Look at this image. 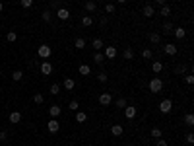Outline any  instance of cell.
Listing matches in <instances>:
<instances>
[{
	"instance_id": "cell-1",
	"label": "cell",
	"mask_w": 194,
	"mask_h": 146,
	"mask_svg": "<svg viewBox=\"0 0 194 146\" xmlns=\"http://www.w3.org/2000/svg\"><path fill=\"white\" fill-rule=\"evenodd\" d=\"M150 90L151 93H159L163 90V80H159V78H151L150 80Z\"/></svg>"
},
{
	"instance_id": "cell-2",
	"label": "cell",
	"mask_w": 194,
	"mask_h": 146,
	"mask_svg": "<svg viewBox=\"0 0 194 146\" xmlns=\"http://www.w3.org/2000/svg\"><path fill=\"white\" fill-rule=\"evenodd\" d=\"M37 55L41 57V59H49V57H51V47L49 45H41L37 49Z\"/></svg>"
},
{
	"instance_id": "cell-3",
	"label": "cell",
	"mask_w": 194,
	"mask_h": 146,
	"mask_svg": "<svg viewBox=\"0 0 194 146\" xmlns=\"http://www.w3.org/2000/svg\"><path fill=\"white\" fill-rule=\"evenodd\" d=\"M103 55H105V59H115V57H117V47H115V45H107Z\"/></svg>"
},
{
	"instance_id": "cell-4",
	"label": "cell",
	"mask_w": 194,
	"mask_h": 146,
	"mask_svg": "<svg viewBox=\"0 0 194 146\" xmlns=\"http://www.w3.org/2000/svg\"><path fill=\"white\" fill-rule=\"evenodd\" d=\"M47 129H49V133H58V129H60L58 119H51V121L47 123Z\"/></svg>"
},
{
	"instance_id": "cell-5",
	"label": "cell",
	"mask_w": 194,
	"mask_h": 146,
	"mask_svg": "<svg viewBox=\"0 0 194 146\" xmlns=\"http://www.w3.org/2000/svg\"><path fill=\"white\" fill-rule=\"evenodd\" d=\"M171 109H173V101L171 100H163V101L159 103V111L161 113H169Z\"/></svg>"
},
{
	"instance_id": "cell-6",
	"label": "cell",
	"mask_w": 194,
	"mask_h": 146,
	"mask_svg": "<svg viewBox=\"0 0 194 146\" xmlns=\"http://www.w3.org/2000/svg\"><path fill=\"white\" fill-rule=\"evenodd\" d=\"M163 51H165V55L175 57V55H177V45H175V43H167V45L163 47Z\"/></svg>"
},
{
	"instance_id": "cell-7",
	"label": "cell",
	"mask_w": 194,
	"mask_h": 146,
	"mask_svg": "<svg viewBox=\"0 0 194 146\" xmlns=\"http://www.w3.org/2000/svg\"><path fill=\"white\" fill-rule=\"evenodd\" d=\"M51 72H52V64H51V62H41V74H43V76H49L51 74Z\"/></svg>"
},
{
	"instance_id": "cell-8",
	"label": "cell",
	"mask_w": 194,
	"mask_h": 146,
	"mask_svg": "<svg viewBox=\"0 0 194 146\" xmlns=\"http://www.w3.org/2000/svg\"><path fill=\"white\" fill-rule=\"evenodd\" d=\"M111 101H113V97H111V93H101V96H99V103H101V105H111Z\"/></svg>"
},
{
	"instance_id": "cell-9",
	"label": "cell",
	"mask_w": 194,
	"mask_h": 146,
	"mask_svg": "<svg viewBox=\"0 0 194 146\" xmlns=\"http://www.w3.org/2000/svg\"><path fill=\"white\" fill-rule=\"evenodd\" d=\"M124 115H126V119H134L136 117V107L134 105H126L124 107Z\"/></svg>"
},
{
	"instance_id": "cell-10",
	"label": "cell",
	"mask_w": 194,
	"mask_h": 146,
	"mask_svg": "<svg viewBox=\"0 0 194 146\" xmlns=\"http://www.w3.org/2000/svg\"><path fill=\"white\" fill-rule=\"evenodd\" d=\"M49 113H51V117H52V119H56V117H60L62 109H60V105H51V109H49Z\"/></svg>"
},
{
	"instance_id": "cell-11",
	"label": "cell",
	"mask_w": 194,
	"mask_h": 146,
	"mask_svg": "<svg viewBox=\"0 0 194 146\" xmlns=\"http://www.w3.org/2000/svg\"><path fill=\"white\" fill-rule=\"evenodd\" d=\"M91 47H93L95 51H101L103 47H105V41H103V39H99V37H95V39L91 41Z\"/></svg>"
},
{
	"instance_id": "cell-12",
	"label": "cell",
	"mask_w": 194,
	"mask_h": 146,
	"mask_svg": "<svg viewBox=\"0 0 194 146\" xmlns=\"http://www.w3.org/2000/svg\"><path fill=\"white\" fill-rule=\"evenodd\" d=\"M122 133H124L122 125H113V127H111V134H113V137H120Z\"/></svg>"
},
{
	"instance_id": "cell-13",
	"label": "cell",
	"mask_w": 194,
	"mask_h": 146,
	"mask_svg": "<svg viewBox=\"0 0 194 146\" xmlns=\"http://www.w3.org/2000/svg\"><path fill=\"white\" fill-rule=\"evenodd\" d=\"M142 14H144V18H153V14H155V10H153V6H144V10H142Z\"/></svg>"
},
{
	"instance_id": "cell-14",
	"label": "cell",
	"mask_w": 194,
	"mask_h": 146,
	"mask_svg": "<svg viewBox=\"0 0 194 146\" xmlns=\"http://www.w3.org/2000/svg\"><path fill=\"white\" fill-rule=\"evenodd\" d=\"M56 14H58V20H62V22H66V20L70 18V12H68L66 8H58V12H56Z\"/></svg>"
},
{
	"instance_id": "cell-15",
	"label": "cell",
	"mask_w": 194,
	"mask_h": 146,
	"mask_svg": "<svg viewBox=\"0 0 194 146\" xmlns=\"http://www.w3.org/2000/svg\"><path fill=\"white\" fill-rule=\"evenodd\" d=\"M151 70H153L155 74H159V72L163 70V62H161V60H153V62H151Z\"/></svg>"
},
{
	"instance_id": "cell-16",
	"label": "cell",
	"mask_w": 194,
	"mask_h": 146,
	"mask_svg": "<svg viewBox=\"0 0 194 146\" xmlns=\"http://www.w3.org/2000/svg\"><path fill=\"white\" fill-rule=\"evenodd\" d=\"M122 59H126V60H132L134 59V51L130 49V47H126V49L122 51Z\"/></svg>"
},
{
	"instance_id": "cell-17",
	"label": "cell",
	"mask_w": 194,
	"mask_h": 146,
	"mask_svg": "<svg viewBox=\"0 0 194 146\" xmlns=\"http://www.w3.org/2000/svg\"><path fill=\"white\" fill-rule=\"evenodd\" d=\"M10 121H12V123H19V121H22V113H19V111H12V113H10Z\"/></svg>"
},
{
	"instance_id": "cell-18",
	"label": "cell",
	"mask_w": 194,
	"mask_h": 146,
	"mask_svg": "<svg viewBox=\"0 0 194 146\" xmlns=\"http://www.w3.org/2000/svg\"><path fill=\"white\" fill-rule=\"evenodd\" d=\"M173 33H175L177 39H182L186 35V31H185V27H175V29H173Z\"/></svg>"
},
{
	"instance_id": "cell-19",
	"label": "cell",
	"mask_w": 194,
	"mask_h": 146,
	"mask_svg": "<svg viewBox=\"0 0 194 146\" xmlns=\"http://www.w3.org/2000/svg\"><path fill=\"white\" fill-rule=\"evenodd\" d=\"M161 29H163V33H173V29H175V25H173L171 22H165L163 25H161Z\"/></svg>"
},
{
	"instance_id": "cell-20",
	"label": "cell",
	"mask_w": 194,
	"mask_h": 146,
	"mask_svg": "<svg viewBox=\"0 0 194 146\" xmlns=\"http://www.w3.org/2000/svg\"><path fill=\"white\" fill-rule=\"evenodd\" d=\"M82 25H83V27H91V25H93L91 16H83V18H82Z\"/></svg>"
},
{
	"instance_id": "cell-21",
	"label": "cell",
	"mask_w": 194,
	"mask_h": 146,
	"mask_svg": "<svg viewBox=\"0 0 194 146\" xmlns=\"http://www.w3.org/2000/svg\"><path fill=\"white\" fill-rule=\"evenodd\" d=\"M74 47H76V49H83V47H86V39H83V37H76L74 39Z\"/></svg>"
},
{
	"instance_id": "cell-22",
	"label": "cell",
	"mask_w": 194,
	"mask_h": 146,
	"mask_svg": "<svg viewBox=\"0 0 194 146\" xmlns=\"http://www.w3.org/2000/svg\"><path fill=\"white\" fill-rule=\"evenodd\" d=\"M159 14L163 16V18H169V16H171V8H169V4H165V6H161Z\"/></svg>"
},
{
	"instance_id": "cell-23",
	"label": "cell",
	"mask_w": 194,
	"mask_h": 146,
	"mask_svg": "<svg viewBox=\"0 0 194 146\" xmlns=\"http://www.w3.org/2000/svg\"><path fill=\"white\" fill-rule=\"evenodd\" d=\"M78 72H80L82 76H87V74H91V70H90V66H87V64H80V68H78Z\"/></svg>"
},
{
	"instance_id": "cell-24",
	"label": "cell",
	"mask_w": 194,
	"mask_h": 146,
	"mask_svg": "<svg viewBox=\"0 0 194 146\" xmlns=\"http://www.w3.org/2000/svg\"><path fill=\"white\" fill-rule=\"evenodd\" d=\"M76 121H78V123H86V121H87V113L78 111V113H76Z\"/></svg>"
},
{
	"instance_id": "cell-25",
	"label": "cell",
	"mask_w": 194,
	"mask_h": 146,
	"mask_svg": "<svg viewBox=\"0 0 194 146\" xmlns=\"http://www.w3.org/2000/svg\"><path fill=\"white\" fill-rule=\"evenodd\" d=\"M93 60H95L97 64H103V60H105V55L101 53V51H97V53L93 55Z\"/></svg>"
},
{
	"instance_id": "cell-26",
	"label": "cell",
	"mask_w": 194,
	"mask_h": 146,
	"mask_svg": "<svg viewBox=\"0 0 194 146\" xmlns=\"http://www.w3.org/2000/svg\"><path fill=\"white\" fill-rule=\"evenodd\" d=\"M86 10H87V12H95V10H97V4L93 2V0H87V2H86Z\"/></svg>"
},
{
	"instance_id": "cell-27",
	"label": "cell",
	"mask_w": 194,
	"mask_h": 146,
	"mask_svg": "<svg viewBox=\"0 0 194 146\" xmlns=\"http://www.w3.org/2000/svg\"><path fill=\"white\" fill-rule=\"evenodd\" d=\"M74 86H76V82L72 80V78H66V80H64V88H66V90H74Z\"/></svg>"
},
{
	"instance_id": "cell-28",
	"label": "cell",
	"mask_w": 194,
	"mask_h": 146,
	"mask_svg": "<svg viewBox=\"0 0 194 146\" xmlns=\"http://www.w3.org/2000/svg\"><path fill=\"white\" fill-rule=\"evenodd\" d=\"M22 78H23V72H22V70H14V72H12V80L19 82V80H22Z\"/></svg>"
},
{
	"instance_id": "cell-29",
	"label": "cell",
	"mask_w": 194,
	"mask_h": 146,
	"mask_svg": "<svg viewBox=\"0 0 194 146\" xmlns=\"http://www.w3.org/2000/svg\"><path fill=\"white\" fill-rule=\"evenodd\" d=\"M185 123L188 125V127L194 125V115H192V113H186V115H185Z\"/></svg>"
},
{
	"instance_id": "cell-30",
	"label": "cell",
	"mask_w": 194,
	"mask_h": 146,
	"mask_svg": "<svg viewBox=\"0 0 194 146\" xmlns=\"http://www.w3.org/2000/svg\"><path fill=\"white\" fill-rule=\"evenodd\" d=\"M151 138H161V129H157V127H153L151 129Z\"/></svg>"
},
{
	"instance_id": "cell-31",
	"label": "cell",
	"mask_w": 194,
	"mask_h": 146,
	"mask_svg": "<svg viewBox=\"0 0 194 146\" xmlns=\"http://www.w3.org/2000/svg\"><path fill=\"white\" fill-rule=\"evenodd\" d=\"M68 109H70V111H78V109H80V103H78L76 100H72L70 105H68Z\"/></svg>"
},
{
	"instance_id": "cell-32",
	"label": "cell",
	"mask_w": 194,
	"mask_h": 146,
	"mask_svg": "<svg viewBox=\"0 0 194 146\" xmlns=\"http://www.w3.org/2000/svg\"><path fill=\"white\" fill-rule=\"evenodd\" d=\"M19 4H22L25 10H29L31 6H33V0H19Z\"/></svg>"
},
{
	"instance_id": "cell-33",
	"label": "cell",
	"mask_w": 194,
	"mask_h": 146,
	"mask_svg": "<svg viewBox=\"0 0 194 146\" xmlns=\"http://www.w3.org/2000/svg\"><path fill=\"white\" fill-rule=\"evenodd\" d=\"M6 39L10 41V43H14V41H16V39H18V33H16V31H10V33L6 35Z\"/></svg>"
},
{
	"instance_id": "cell-34",
	"label": "cell",
	"mask_w": 194,
	"mask_h": 146,
	"mask_svg": "<svg viewBox=\"0 0 194 146\" xmlns=\"http://www.w3.org/2000/svg\"><path fill=\"white\" fill-rule=\"evenodd\" d=\"M33 101L37 103V105H41V103H43V93H35V96H33Z\"/></svg>"
},
{
	"instance_id": "cell-35",
	"label": "cell",
	"mask_w": 194,
	"mask_h": 146,
	"mask_svg": "<svg viewBox=\"0 0 194 146\" xmlns=\"http://www.w3.org/2000/svg\"><path fill=\"white\" fill-rule=\"evenodd\" d=\"M58 92H60V86L58 84H52L51 86V93H52V96H58Z\"/></svg>"
},
{
	"instance_id": "cell-36",
	"label": "cell",
	"mask_w": 194,
	"mask_h": 146,
	"mask_svg": "<svg viewBox=\"0 0 194 146\" xmlns=\"http://www.w3.org/2000/svg\"><path fill=\"white\" fill-rule=\"evenodd\" d=\"M117 105H118V107H122V109H124V107H126V105H128V101H126V100H124V97H118V100H117Z\"/></svg>"
},
{
	"instance_id": "cell-37",
	"label": "cell",
	"mask_w": 194,
	"mask_h": 146,
	"mask_svg": "<svg viewBox=\"0 0 194 146\" xmlns=\"http://www.w3.org/2000/svg\"><path fill=\"white\" fill-rule=\"evenodd\" d=\"M150 41L151 43H159V33H150Z\"/></svg>"
},
{
	"instance_id": "cell-38",
	"label": "cell",
	"mask_w": 194,
	"mask_h": 146,
	"mask_svg": "<svg viewBox=\"0 0 194 146\" xmlns=\"http://www.w3.org/2000/svg\"><path fill=\"white\" fill-rule=\"evenodd\" d=\"M52 20V14L51 12H43V22H51Z\"/></svg>"
},
{
	"instance_id": "cell-39",
	"label": "cell",
	"mask_w": 194,
	"mask_h": 146,
	"mask_svg": "<svg viewBox=\"0 0 194 146\" xmlns=\"http://www.w3.org/2000/svg\"><path fill=\"white\" fill-rule=\"evenodd\" d=\"M105 12H107V14H113V12H115V4H107V6H105Z\"/></svg>"
},
{
	"instance_id": "cell-40",
	"label": "cell",
	"mask_w": 194,
	"mask_h": 146,
	"mask_svg": "<svg viewBox=\"0 0 194 146\" xmlns=\"http://www.w3.org/2000/svg\"><path fill=\"white\" fill-rule=\"evenodd\" d=\"M97 80H99V82H103V84H105V82H107V74H105V72H101V74H97Z\"/></svg>"
},
{
	"instance_id": "cell-41",
	"label": "cell",
	"mask_w": 194,
	"mask_h": 146,
	"mask_svg": "<svg viewBox=\"0 0 194 146\" xmlns=\"http://www.w3.org/2000/svg\"><path fill=\"white\" fill-rule=\"evenodd\" d=\"M142 57H144V59H151V51L150 49H144L142 51Z\"/></svg>"
},
{
	"instance_id": "cell-42",
	"label": "cell",
	"mask_w": 194,
	"mask_h": 146,
	"mask_svg": "<svg viewBox=\"0 0 194 146\" xmlns=\"http://www.w3.org/2000/svg\"><path fill=\"white\" fill-rule=\"evenodd\" d=\"M186 142H188V144H192V142H194V134H192V133H188V134H186Z\"/></svg>"
},
{
	"instance_id": "cell-43",
	"label": "cell",
	"mask_w": 194,
	"mask_h": 146,
	"mask_svg": "<svg viewBox=\"0 0 194 146\" xmlns=\"http://www.w3.org/2000/svg\"><path fill=\"white\" fill-rule=\"evenodd\" d=\"M185 80H186V84H188V86H190V84H192V82H194V76H192V74H188V76L185 78Z\"/></svg>"
},
{
	"instance_id": "cell-44",
	"label": "cell",
	"mask_w": 194,
	"mask_h": 146,
	"mask_svg": "<svg viewBox=\"0 0 194 146\" xmlns=\"http://www.w3.org/2000/svg\"><path fill=\"white\" fill-rule=\"evenodd\" d=\"M157 146H167V140H163V138H157Z\"/></svg>"
},
{
	"instance_id": "cell-45",
	"label": "cell",
	"mask_w": 194,
	"mask_h": 146,
	"mask_svg": "<svg viewBox=\"0 0 194 146\" xmlns=\"http://www.w3.org/2000/svg\"><path fill=\"white\" fill-rule=\"evenodd\" d=\"M8 138V134H6V131H2V133H0V140H6Z\"/></svg>"
},
{
	"instance_id": "cell-46",
	"label": "cell",
	"mask_w": 194,
	"mask_h": 146,
	"mask_svg": "<svg viewBox=\"0 0 194 146\" xmlns=\"http://www.w3.org/2000/svg\"><path fill=\"white\" fill-rule=\"evenodd\" d=\"M155 2L159 4V6H165V4H167V0H155Z\"/></svg>"
},
{
	"instance_id": "cell-47",
	"label": "cell",
	"mask_w": 194,
	"mask_h": 146,
	"mask_svg": "<svg viewBox=\"0 0 194 146\" xmlns=\"http://www.w3.org/2000/svg\"><path fill=\"white\" fill-rule=\"evenodd\" d=\"M117 2H118V4H124V2H126V0H117Z\"/></svg>"
},
{
	"instance_id": "cell-48",
	"label": "cell",
	"mask_w": 194,
	"mask_h": 146,
	"mask_svg": "<svg viewBox=\"0 0 194 146\" xmlns=\"http://www.w3.org/2000/svg\"><path fill=\"white\" fill-rule=\"evenodd\" d=\"M2 10H4V4H2V2H0V12H2Z\"/></svg>"
}]
</instances>
